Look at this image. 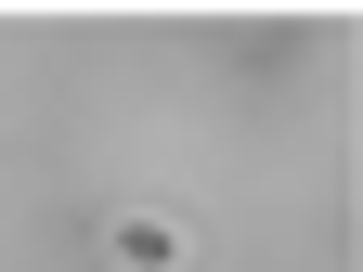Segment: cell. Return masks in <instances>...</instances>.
<instances>
[{
	"mask_svg": "<svg viewBox=\"0 0 363 272\" xmlns=\"http://www.w3.org/2000/svg\"><path fill=\"white\" fill-rule=\"evenodd\" d=\"M117 259H130V272H182V259H195V234L156 220V208H130V220H117Z\"/></svg>",
	"mask_w": 363,
	"mask_h": 272,
	"instance_id": "6da1fadb",
	"label": "cell"
}]
</instances>
